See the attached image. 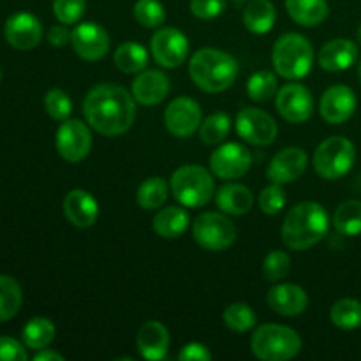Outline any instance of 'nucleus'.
<instances>
[{
	"label": "nucleus",
	"instance_id": "nucleus-8",
	"mask_svg": "<svg viewBox=\"0 0 361 361\" xmlns=\"http://www.w3.org/2000/svg\"><path fill=\"white\" fill-rule=\"evenodd\" d=\"M236 235V226L226 215L217 212L201 214L192 226V236L197 245L212 252L229 249L235 243Z\"/></svg>",
	"mask_w": 361,
	"mask_h": 361
},
{
	"label": "nucleus",
	"instance_id": "nucleus-41",
	"mask_svg": "<svg viewBox=\"0 0 361 361\" xmlns=\"http://www.w3.org/2000/svg\"><path fill=\"white\" fill-rule=\"evenodd\" d=\"M261 212L267 215H277L286 207V192L279 183L263 189L259 196Z\"/></svg>",
	"mask_w": 361,
	"mask_h": 361
},
{
	"label": "nucleus",
	"instance_id": "nucleus-30",
	"mask_svg": "<svg viewBox=\"0 0 361 361\" xmlns=\"http://www.w3.org/2000/svg\"><path fill=\"white\" fill-rule=\"evenodd\" d=\"M113 60L118 71L126 74H136L148 66V51L137 42H123L116 48Z\"/></svg>",
	"mask_w": 361,
	"mask_h": 361
},
{
	"label": "nucleus",
	"instance_id": "nucleus-42",
	"mask_svg": "<svg viewBox=\"0 0 361 361\" xmlns=\"http://www.w3.org/2000/svg\"><path fill=\"white\" fill-rule=\"evenodd\" d=\"M224 9V0H190V13L200 20H214Z\"/></svg>",
	"mask_w": 361,
	"mask_h": 361
},
{
	"label": "nucleus",
	"instance_id": "nucleus-38",
	"mask_svg": "<svg viewBox=\"0 0 361 361\" xmlns=\"http://www.w3.org/2000/svg\"><path fill=\"white\" fill-rule=\"evenodd\" d=\"M44 109L53 120L63 122L69 118L71 111H73V101L62 88H51L44 97Z\"/></svg>",
	"mask_w": 361,
	"mask_h": 361
},
{
	"label": "nucleus",
	"instance_id": "nucleus-26",
	"mask_svg": "<svg viewBox=\"0 0 361 361\" xmlns=\"http://www.w3.org/2000/svg\"><path fill=\"white\" fill-rule=\"evenodd\" d=\"M189 214L180 207H166L154 217L152 228L161 238H178L189 228Z\"/></svg>",
	"mask_w": 361,
	"mask_h": 361
},
{
	"label": "nucleus",
	"instance_id": "nucleus-31",
	"mask_svg": "<svg viewBox=\"0 0 361 361\" xmlns=\"http://www.w3.org/2000/svg\"><path fill=\"white\" fill-rule=\"evenodd\" d=\"M166 200H168V182L162 176H152L137 187L136 201L143 210L161 208Z\"/></svg>",
	"mask_w": 361,
	"mask_h": 361
},
{
	"label": "nucleus",
	"instance_id": "nucleus-49",
	"mask_svg": "<svg viewBox=\"0 0 361 361\" xmlns=\"http://www.w3.org/2000/svg\"><path fill=\"white\" fill-rule=\"evenodd\" d=\"M2 78H4V73H2V69H0V81H2Z\"/></svg>",
	"mask_w": 361,
	"mask_h": 361
},
{
	"label": "nucleus",
	"instance_id": "nucleus-1",
	"mask_svg": "<svg viewBox=\"0 0 361 361\" xmlns=\"http://www.w3.org/2000/svg\"><path fill=\"white\" fill-rule=\"evenodd\" d=\"M83 115L88 126L102 136H120L136 120V99L120 85L101 83L85 97Z\"/></svg>",
	"mask_w": 361,
	"mask_h": 361
},
{
	"label": "nucleus",
	"instance_id": "nucleus-40",
	"mask_svg": "<svg viewBox=\"0 0 361 361\" xmlns=\"http://www.w3.org/2000/svg\"><path fill=\"white\" fill-rule=\"evenodd\" d=\"M87 0H53L55 18L63 25H74L83 18Z\"/></svg>",
	"mask_w": 361,
	"mask_h": 361
},
{
	"label": "nucleus",
	"instance_id": "nucleus-5",
	"mask_svg": "<svg viewBox=\"0 0 361 361\" xmlns=\"http://www.w3.org/2000/svg\"><path fill=\"white\" fill-rule=\"evenodd\" d=\"M250 348L261 361H288L302 351V338L284 324H263L254 331Z\"/></svg>",
	"mask_w": 361,
	"mask_h": 361
},
{
	"label": "nucleus",
	"instance_id": "nucleus-29",
	"mask_svg": "<svg viewBox=\"0 0 361 361\" xmlns=\"http://www.w3.org/2000/svg\"><path fill=\"white\" fill-rule=\"evenodd\" d=\"M23 293L20 282L11 275H0V323L13 319L21 309Z\"/></svg>",
	"mask_w": 361,
	"mask_h": 361
},
{
	"label": "nucleus",
	"instance_id": "nucleus-48",
	"mask_svg": "<svg viewBox=\"0 0 361 361\" xmlns=\"http://www.w3.org/2000/svg\"><path fill=\"white\" fill-rule=\"evenodd\" d=\"M235 2H250V0H235Z\"/></svg>",
	"mask_w": 361,
	"mask_h": 361
},
{
	"label": "nucleus",
	"instance_id": "nucleus-3",
	"mask_svg": "<svg viewBox=\"0 0 361 361\" xmlns=\"http://www.w3.org/2000/svg\"><path fill=\"white\" fill-rule=\"evenodd\" d=\"M189 74L194 85L208 94L224 92L238 76V62L229 53L217 48H201L189 62Z\"/></svg>",
	"mask_w": 361,
	"mask_h": 361
},
{
	"label": "nucleus",
	"instance_id": "nucleus-43",
	"mask_svg": "<svg viewBox=\"0 0 361 361\" xmlns=\"http://www.w3.org/2000/svg\"><path fill=\"white\" fill-rule=\"evenodd\" d=\"M27 349L11 337H0V361H27Z\"/></svg>",
	"mask_w": 361,
	"mask_h": 361
},
{
	"label": "nucleus",
	"instance_id": "nucleus-4",
	"mask_svg": "<svg viewBox=\"0 0 361 361\" xmlns=\"http://www.w3.org/2000/svg\"><path fill=\"white\" fill-rule=\"evenodd\" d=\"M271 62L286 80H302L312 69L314 48L302 34H284L274 44Z\"/></svg>",
	"mask_w": 361,
	"mask_h": 361
},
{
	"label": "nucleus",
	"instance_id": "nucleus-25",
	"mask_svg": "<svg viewBox=\"0 0 361 361\" xmlns=\"http://www.w3.org/2000/svg\"><path fill=\"white\" fill-rule=\"evenodd\" d=\"M286 9L302 27H317L328 16L326 0H286Z\"/></svg>",
	"mask_w": 361,
	"mask_h": 361
},
{
	"label": "nucleus",
	"instance_id": "nucleus-28",
	"mask_svg": "<svg viewBox=\"0 0 361 361\" xmlns=\"http://www.w3.org/2000/svg\"><path fill=\"white\" fill-rule=\"evenodd\" d=\"M55 334L56 328L51 321L46 319V317H32L21 330V341L27 348L41 351L51 344Z\"/></svg>",
	"mask_w": 361,
	"mask_h": 361
},
{
	"label": "nucleus",
	"instance_id": "nucleus-6",
	"mask_svg": "<svg viewBox=\"0 0 361 361\" xmlns=\"http://www.w3.org/2000/svg\"><path fill=\"white\" fill-rule=\"evenodd\" d=\"M169 187L175 200L187 208L204 207L215 192L214 176L207 168L197 164H187L176 169Z\"/></svg>",
	"mask_w": 361,
	"mask_h": 361
},
{
	"label": "nucleus",
	"instance_id": "nucleus-44",
	"mask_svg": "<svg viewBox=\"0 0 361 361\" xmlns=\"http://www.w3.org/2000/svg\"><path fill=\"white\" fill-rule=\"evenodd\" d=\"M178 360L180 361H210L212 353L208 351L207 345L192 342V344H187L185 348H182V351L178 353Z\"/></svg>",
	"mask_w": 361,
	"mask_h": 361
},
{
	"label": "nucleus",
	"instance_id": "nucleus-2",
	"mask_svg": "<svg viewBox=\"0 0 361 361\" xmlns=\"http://www.w3.org/2000/svg\"><path fill=\"white\" fill-rule=\"evenodd\" d=\"M330 219L323 204L303 201L293 207L282 222V242L293 250H309L328 235Z\"/></svg>",
	"mask_w": 361,
	"mask_h": 361
},
{
	"label": "nucleus",
	"instance_id": "nucleus-15",
	"mask_svg": "<svg viewBox=\"0 0 361 361\" xmlns=\"http://www.w3.org/2000/svg\"><path fill=\"white\" fill-rule=\"evenodd\" d=\"M74 51L78 56L88 62H95L108 55L109 35L101 25L97 23H80L73 30L71 37Z\"/></svg>",
	"mask_w": 361,
	"mask_h": 361
},
{
	"label": "nucleus",
	"instance_id": "nucleus-17",
	"mask_svg": "<svg viewBox=\"0 0 361 361\" xmlns=\"http://www.w3.org/2000/svg\"><path fill=\"white\" fill-rule=\"evenodd\" d=\"M356 101L355 92L345 85H335L323 94L319 102V113L328 123H344L355 115Z\"/></svg>",
	"mask_w": 361,
	"mask_h": 361
},
{
	"label": "nucleus",
	"instance_id": "nucleus-37",
	"mask_svg": "<svg viewBox=\"0 0 361 361\" xmlns=\"http://www.w3.org/2000/svg\"><path fill=\"white\" fill-rule=\"evenodd\" d=\"M134 18L147 28H157L164 23L166 13L159 0H137L134 4Z\"/></svg>",
	"mask_w": 361,
	"mask_h": 361
},
{
	"label": "nucleus",
	"instance_id": "nucleus-22",
	"mask_svg": "<svg viewBox=\"0 0 361 361\" xmlns=\"http://www.w3.org/2000/svg\"><path fill=\"white\" fill-rule=\"evenodd\" d=\"M267 302L271 310L286 317L300 316L309 305L307 293L296 284H279L268 291Z\"/></svg>",
	"mask_w": 361,
	"mask_h": 361
},
{
	"label": "nucleus",
	"instance_id": "nucleus-20",
	"mask_svg": "<svg viewBox=\"0 0 361 361\" xmlns=\"http://www.w3.org/2000/svg\"><path fill=\"white\" fill-rule=\"evenodd\" d=\"M136 348L145 360H164L169 349V331L159 321H147L136 335Z\"/></svg>",
	"mask_w": 361,
	"mask_h": 361
},
{
	"label": "nucleus",
	"instance_id": "nucleus-11",
	"mask_svg": "<svg viewBox=\"0 0 361 361\" xmlns=\"http://www.w3.org/2000/svg\"><path fill=\"white\" fill-rule=\"evenodd\" d=\"M56 152L67 162H80L90 154L92 134L81 120H63L56 130Z\"/></svg>",
	"mask_w": 361,
	"mask_h": 361
},
{
	"label": "nucleus",
	"instance_id": "nucleus-19",
	"mask_svg": "<svg viewBox=\"0 0 361 361\" xmlns=\"http://www.w3.org/2000/svg\"><path fill=\"white\" fill-rule=\"evenodd\" d=\"M63 215L76 228H90L99 219V203L87 190L74 189L63 197Z\"/></svg>",
	"mask_w": 361,
	"mask_h": 361
},
{
	"label": "nucleus",
	"instance_id": "nucleus-32",
	"mask_svg": "<svg viewBox=\"0 0 361 361\" xmlns=\"http://www.w3.org/2000/svg\"><path fill=\"white\" fill-rule=\"evenodd\" d=\"M334 226L341 235H361V201L351 200L342 203L334 215Z\"/></svg>",
	"mask_w": 361,
	"mask_h": 361
},
{
	"label": "nucleus",
	"instance_id": "nucleus-35",
	"mask_svg": "<svg viewBox=\"0 0 361 361\" xmlns=\"http://www.w3.org/2000/svg\"><path fill=\"white\" fill-rule=\"evenodd\" d=\"M231 129V120L226 113H214L207 116L200 126V136L203 143L219 145L226 140Z\"/></svg>",
	"mask_w": 361,
	"mask_h": 361
},
{
	"label": "nucleus",
	"instance_id": "nucleus-23",
	"mask_svg": "<svg viewBox=\"0 0 361 361\" xmlns=\"http://www.w3.org/2000/svg\"><path fill=\"white\" fill-rule=\"evenodd\" d=\"M358 60V46L349 39H334L321 48L317 62L324 71L341 73L355 66Z\"/></svg>",
	"mask_w": 361,
	"mask_h": 361
},
{
	"label": "nucleus",
	"instance_id": "nucleus-9",
	"mask_svg": "<svg viewBox=\"0 0 361 361\" xmlns=\"http://www.w3.org/2000/svg\"><path fill=\"white\" fill-rule=\"evenodd\" d=\"M152 55L159 66L166 69H176L185 62L189 55V41L178 28L164 27L154 34L150 41Z\"/></svg>",
	"mask_w": 361,
	"mask_h": 361
},
{
	"label": "nucleus",
	"instance_id": "nucleus-47",
	"mask_svg": "<svg viewBox=\"0 0 361 361\" xmlns=\"http://www.w3.org/2000/svg\"><path fill=\"white\" fill-rule=\"evenodd\" d=\"M358 41H360V44H361V27L358 28Z\"/></svg>",
	"mask_w": 361,
	"mask_h": 361
},
{
	"label": "nucleus",
	"instance_id": "nucleus-10",
	"mask_svg": "<svg viewBox=\"0 0 361 361\" xmlns=\"http://www.w3.org/2000/svg\"><path fill=\"white\" fill-rule=\"evenodd\" d=\"M236 133L243 141L256 147L271 145L277 137V122L267 111L257 108H243L236 115Z\"/></svg>",
	"mask_w": 361,
	"mask_h": 361
},
{
	"label": "nucleus",
	"instance_id": "nucleus-50",
	"mask_svg": "<svg viewBox=\"0 0 361 361\" xmlns=\"http://www.w3.org/2000/svg\"><path fill=\"white\" fill-rule=\"evenodd\" d=\"M358 74H360V81H361V62H360V71H358Z\"/></svg>",
	"mask_w": 361,
	"mask_h": 361
},
{
	"label": "nucleus",
	"instance_id": "nucleus-34",
	"mask_svg": "<svg viewBox=\"0 0 361 361\" xmlns=\"http://www.w3.org/2000/svg\"><path fill=\"white\" fill-rule=\"evenodd\" d=\"M277 76L271 71H257L247 81V94L252 101H270L277 94Z\"/></svg>",
	"mask_w": 361,
	"mask_h": 361
},
{
	"label": "nucleus",
	"instance_id": "nucleus-36",
	"mask_svg": "<svg viewBox=\"0 0 361 361\" xmlns=\"http://www.w3.org/2000/svg\"><path fill=\"white\" fill-rule=\"evenodd\" d=\"M226 326L235 334H245L256 324V312L247 303H231L222 314Z\"/></svg>",
	"mask_w": 361,
	"mask_h": 361
},
{
	"label": "nucleus",
	"instance_id": "nucleus-16",
	"mask_svg": "<svg viewBox=\"0 0 361 361\" xmlns=\"http://www.w3.org/2000/svg\"><path fill=\"white\" fill-rule=\"evenodd\" d=\"M4 35L13 48L20 49V51H28L41 42L42 25L34 14L16 13L6 21Z\"/></svg>",
	"mask_w": 361,
	"mask_h": 361
},
{
	"label": "nucleus",
	"instance_id": "nucleus-13",
	"mask_svg": "<svg viewBox=\"0 0 361 361\" xmlns=\"http://www.w3.org/2000/svg\"><path fill=\"white\" fill-rule=\"evenodd\" d=\"M252 166L249 148L240 143H224L210 155V169L222 180H235L245 175Z\"/></svg>",
	"mask_w": 361,
	"mask_h": 361
},
{
	"label": "nucleus",
	"instance_id": "nucleus-39",
	"mask_svg": "<svg viewBox=\"0 0 361 361\" xmlns=\"http://www.w3.org/2000/svg\"><path fill=\"white\" fill-rule=\"evenodd\" d=\"M291 270V257L284 250H274L263 261V275L267 281L279 282Z\"/></svg>",
	"mask_w": 361,
	"mask_h": 361
},
{
	"label": "nucleus",
	"instance_id": "nucleus-12",
	"mask_svg": "<svg viewBox=\"0 0 361 361\" xmlns=\"http://www.w3.org/2000/svg\"><path fill=\"white\" fill-rule=\"evenodd\" d=\"M275 108L288 122L302 123L312 116L314 97L303 85L289 83L275 94Z\"/></svg>",
	"mask_w": 361,
	"mask_h": 361
},
{
	"label": "nucleus",
	"instance_id": "nucleus-27",
	"mask_svg": "<svg viewBox=\"0 0 361 361\" xmlns=\"http://www.w3.org/2000/svg\"><path fill=\"white\" fill-rule=\"evenodd\" d=\"M277 11L270 0H250L243 11V25L252 34H267L274 28Z\"/></svg>",
	"mask_w": 361,
	"mask_h": 361
},
{
	"label": "nucleus",
	"instance_id": "nucleus-18",
	"mask_svg": "<svg viewBox=\"0 0 361 361\" xmlns=\"http://www.w3.org/2000/svg\"><path fill=\"white\" fill-rule=\"evenodd\" d=\"M307 162L309 159H307L305 150L298 147L284 148L271 159L267 169L268 180L271 183H279V185L295 182L305 173Z\"/></svg>",
	"mask_w": 361,
	"mask_h": 361
},
{
	"label": "nucleus",
	"instance_id": "nucleus-24",
	"mask_svg": "<svg viewBox=\"0 0 361 361\" xmlns=\"http://www.w3.org/2000/svg\"><path fill=\"white\" fill-rule=\"evenodd\" d=\"M217 207L228 215H243L250 212L254 204V196L242 183H226L217 190Z\"/></svg>",
	"mask_w": 361,
	"mask_h": 361
},
{
	"label": "nucleus",
	"instance_id": "nucleus-21",
	"mask_svg": "<svg viewBox=\"0 0 361 361\" xmlns=\"http://www.w3.org/2000/svg\"><path fill=\"white\" fill-rule=\"evenodd\" d=\"M169 78L161 71H145L133 81V97L143 106L161 104L169 94Z\"/></svg>",
	"mask_w": 361,
	"mask_h": 361
},
{
	"label": "nucleus",
	"instance_id": "nucleus-33",
	"mask_svg": "<svg viewBox=\"0 0 361 361\" xmlns=\"http://www.w3.org/2000/svg\"><path fill=\"white\" fill-rule=\"evenodd\" d=\"M330 319L341 330H356L361 326V303L358 300H338L330 310Z\"/></svg>",
	"mask_w": 361,
	"mask_h": 361
},
{
	"label": "nucleus",
	"instance_id": "nucleus-14",
	"mask_svg": "<svg viewBox=\"0 0 361 361\" xmlns=\"http://www.w3.org/2000/svg\"><path fill=\"white\" fill-rule=\"evenodd\" d=\"M203 116L201 108L194 99L178 97L169 102L164 111L166 129L175 137H189L200 129Z\"/></svg>",
	"mask_w": 361,
	"mask_h": 361
},
{
	"label": "nucleus",
	"instance_id": "nucleus-46",
	"mask_svg": "<svg viewBox=\"0 0 361 361\" xmlns=\"http://www.w3.org/2000/svg\"><path fill=\"white\" fill-rule=\"evenodd\" d=\"M62 355H59V353L55 351H48V349H41V351L37 353V355L34 356V361H63Z\"/></svg>",
	"mask_w": 361,
	"mask_h": 361
},
{
	"label": "nucleus",
	"instance_id": "nucleus-45",
	"mask_svg": "<svg viewBox=\"0 0 361 361\" xmlns=\"http://www.w3.org/2000/svg\"><path fill=\"white\" fill-rule=\"evenodd\" d=\"M71 37H73V32L67 28V25H55V27L49 28L48 32V41L51 46H56V48H62L67 42H71Z\"/></svg>",
	"mask_w": 361,
	"mask_h": 361
},
{
	"label": "nucleus",
	"instance_id": "nucleus-7",
	"mask_svg": "<svg viewBox=\"0 0 361 361\" xmlns=\"http://www.w3.org/2000/svg\"><path fill=\"white\" fill-rule=\"evenodd\" d=\"M355 145L342 136L324 140L314 154V169L324 180H338L348 175L355 164Z\"/></svg>",
	"mask_w": 361,
	"mask_h": 361
}]
</instances>
